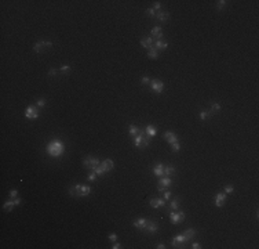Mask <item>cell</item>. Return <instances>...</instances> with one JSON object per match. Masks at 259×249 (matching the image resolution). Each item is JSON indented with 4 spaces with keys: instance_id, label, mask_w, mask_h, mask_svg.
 <instances>
[{
    "instance_id": "obj_16",
    "label": "cell",
    "mask_w": 259,
    "mask_h": 249,
    "mask_svg": "<svg viewBox=\"0 0 259 249\" xmlns=\"http://www.w3.org/2000/svg\"><path fill=\"white\" fill-rule=\"evenodd\" d=\"M150 36H152L153 39L161 40V37H163V29H161L160 27H155L152 30H150Z\"/></svg>"
},
{
    "instance_id": "obj_27",
    "label": "cell",
    "mask_w": 259,
    "mask_h": 249,
    "mask_svg": "<svg viewBox=\"0 0 259 249\" xmlns=\"http://www.w3.org/2000/svg\"><path fill=\"white\" fill-rule=\"evenodd\" d=\"M174 173H175V168H174V166H171V165L164 166V176L170 177L171 174H174Z\"/></svg>"
},
{
    "instance_id": "obj_5",
    "label": "cell",
    "mask_w": 259,
    "mask_h": 249,
    "mask_svg": "<svg viewBox=\"0 0 259 249\" xmlns=\"http://www.w3.org/2000/svg\"><path fill=\"white\" fill-rule=\"evenodd\" d=\"M170 220L172 224H179L182 220H185V212L183 210H171L170 212Z\"/></svg>"
},
{
    "instance_id": "obj_26",
    "label": "cell",
    "mask_w": 259,
    "mask_h": 249,
    "mask_svg": "<svg viewBox=\"0 0 259 249\" xmlns=\"http://www.w3.org/2000/svg\"><path fill=\"white\" fill-rule=\"evenodd\" d=\"M148 57H149V58H152V60H156V58L158 57V51L156 50L155 47L149 48V50H148Z\"/></svg>"
},
{
    "instance_id": "obj_28",
    "label": "cell",
    "mask_w": 259,
    "mask_h": 249,
    "mask_svg": "<svg viewBox=\"0 0 259 249\" xmlns=\"http://www.w3.org/2000/svg\"><path fill=\"white\" fill-rule=\"evenodd\" d=\"M196 233H197V231L194 230V228H188V230L183 233V235L188 238V240H190V238H193L194 235H196Z\"/></svg>"
},
{
    "instance_id": "obj_29",
    "label": "cell",
    "mask_w": 259,
    "mask_h": 249,
    "mask_svg": "<svg viewBox=\"0 0 259 249\" xmlns=\"http://www.w3.org/2000/svg\"><path fill=\"white\" fill-rule=\"evenodd\" d=\"M179 208V198L176 197V198H174L172 201H171V204H170V209L171 210H176Z\"/></svg>"
},
{
    "instance_id": "obj_23",
    "label": "cell",
    "mask_w": 259,
    "mask_h": 249,
    "mask_svg": "<svg viewBox=\"0 0 259 249\" xmlns=\"http://www.w3.org/2000/svg\"><path fill=\"white\" fill-rule=\"evenodd\" d=\"M153 47L156 48V50H165V48L168 47V43L167 42H163V40H156L155 44H153Z\"/></svg>"
},
{
    "instance_id": "obj_32",
    "label": "cell",
    "mask_w": 259,
    "mask_h": 249,
    "mask_svg": "<svg viewBox=\"0 0 259 249\" xmlns=\"http://www.w3.org/2000/svg\"><path fill=\"white\" fill-rule=\"evenodd\" d=\"M171 150H172L174 152H178V151L181 150V144H179L178 141H175V143H172V144H171Z\"/></svg>"
},
{
    "instance_id": "obj_8",
    "label": "cell",
    "mask_w": 259,
    "mask_h": 249,
    "mask_svg": "<svg viewBox=\"0 0 259 249\" xmlns=\"http://www.w3.org/2000/svg\"><path fill=\"white\" fill-rule=\"evenodd\" d=\"M186 241H188V238L185 237L183 234H178L171 240V244H172L174 248H181L183 244H186Z\"/></svg>"
},
{
    "instance_id": "obj_22",
    "label": "cell",
    "mask_w": 259,
    "mask_h": 249,
    "mask_svg": "<svg viewBox=\"0 0 259 249\" xmlns=\"http://www.w3.org/2000/svg\"><path fill=\"white\" fill-rule=\"evenodd\" d=\"M101 165H102V168L105 169V172H110L112 169H113L114 163H113L112 159H105V161H102L101 162Z\"/></svg>"
},
{
    "instance_id": "obj_46",
    "label": "cell",
    "mask_w": 259,
    "mask_h": 249,
    "mask_svg": "<svg viewBox=\"0 0 259 249\" xmlns=\"http://www.w3.org/2000/svg\"><path fill=\"white\" fill-rule=\"evenodd\" d=\"M112 248H113V249H120V248H123V246H121V245H120V244H119V242H114V244H113V245H112Z\"/></svg>"
},
{
    "instance_id": "obj_10",
    "label": "cell",
    "mask_w": 259,
    "mask_h": 249,
    "mask_svg": "<svg viewBox=\"0 0 259 249\" xmlns=\"http://www.w3.org/2000/svg\"><path fill=\"white\" fill-rule=\"evenodd\" d=\"M22 204V201L19 198H14V199H9L7 202H4V205H3V209L4 210H7V212H11L12 210V208L14 206H17V205H21Z\"/></svg>"
},
{
    "instance_id": "obj_37",
    "label": "cell",
    "mask_w": 259,
    "mask_h": 249,
    "mask_svg": "<svg viewBox=\"0 0 259 249\" xmlns=\"http://www.w3.org/2000/svg\"><path fill=\"white\" fill-rule=\"evenodd\" d=\"M36 105H37L39 108H43V107L46 105V100L44 98H39L37 101H36Z\"/></svg>"
},
{
    "instance_id": "obj_19",
    "label": "cell",
    "mask_w": 259,
    "mask_h": 249,
    "mask_svg": "<svg viewBox=\"0 0 259 249\" xmlns=\"http://www.w3.org/2000/svg\"><path fill=\"white\" fill-rule=\"evenodd\" d=\"M163 137L165 138V140L170 143V144H172V143H175V141H178V137H176V134L174 132H165L163 134Z\"/></svg>"
},
{
    "instance_id": "obj_33",
    "label": "cell",
    "mask_w": 259,
    "mask_h": 249,
    "mask_svg": "<svg viewBox=\"0 0 259 249\" xmlns=\"http://www.w3.org/2000/svg\"><path fill=\"white\" fill-rule=\"evenodd\" d=\"M226 4H227L226 0H219V2H216V9L218 10H222L225 6H226Z\"/></svg>"
},
{
    "instance_id": "obj_9",
    "label": "cell",
    "mask_w": 259,
    "mask_h": 249,
    "mask_svg": "<svg viewBox=\"0 0 259 249\" xmlns=\"http://www.w3.org/2000/svg\"><path fill=\"white\" fill-rule=\"evenodd\" d=\"M150 89H152V91L160 94V93H163V90H164V83L160 80H157V79H153V80L150 82Z\"/></svg>"
},
{
    "instance_id": "obj_3",
    "label": "cell",
    "mask_w": 259,
    "mask_h": 249,
    "mask_svg": "<svg viewBox=\"0 0 259 249\" xmlns=\"http://www.w3.org/2000/svg\"><path fill=\"white\" fill-rule=\"evenodd\" d=\"M150 138L152 137H149V136H146V133L143 132L142 134H139V136H137V137H134V145L137 148H146V147H149V143H150Z\"/></svg>"
},
{
    "instance_id": "obj_38",
    "label": "cell",
    "mask_w": 259,
    "mask_h": 249,
    "mask_svg": "<svg viewBox=\"0 0 259 249\" xmlns=\"http://www.w3.org/2000/svg\"><path fill=\"white\" fill-rule=\"evenodd\" d=\"M146 15H148V17H152V18H153V17H156V11L153 9H148V10H146Z\"/></svg>"
},
{
    "instance_id": "obj_13",
    "label": "cell",
    "mask_w": 259,
    "mask_h": 249,
    "mask_svg": "<svg viewBox=\"0 0 259 249\" xmlns=\"http://www.w3.org/2000/svg\"><path fill=\"white\" fill-rule=\"evenodd\" d=\"M157 230H158V224H157V223H156V222H150V220H149V223H148V226L145 227V230H143V231H145L146 234H155Z\"/></svg>"
},
{
    "instance_id": "obj_18",
    "label": "cell",
    "mask_w": 259,
    "mask_h": 249,
    "mask_svg": "<svg viewBox=\"0 0 259 249\" xmlns=\"http://www.w3.org/2000/svg\"><path fill=\"white\" fill-rule=\"evenodd\" d=\"M152 170H153V173H155V176L163 177V174H164V165H163V163H157V165L153 166Z\"/></svg>"
},
{
    "instance_id": "obj_43",
    "label": "cell",
    "mask_w": 259,
    "mask_h": 249,
    "mask_svg": "<svg viewBox=\"0 0 259 249\" xmlns=\"http://www.w3.org/2000/svg\"><path fill=\"white\" fill-rule=\"evenodd\" d=\"M48 75H50V76H55V75H57V69H55V68H51L50 71H48Z\"/></svg>"
},
{
    "instance_id": "obj_1",
    "label": "cell",
    "mask_w": 259,
    "mask_h": 249,
    "mask_svg": "<svg viewBox=\"0 0 259 249\" xmlns=\"http://www.w3.org/2000/svg\"><path fill=\"white\" fill-rule=\"evenodd\" d=\"M46 150H47V154L50 156H53V158H58V156H61L63 154V151H65V147H63L62 141L60 140H53L50 141L47 144V147H46Z\"/></svg>"
},
{
    "instance_id": "obj_34",
    "label": "cell",
    "mask_w": 259,
    "mask_h": 249,
    "mask_svg": "<svg viewBox=\"0 0 259 249\" xmlns=\"http://www.w3.org/2000/svg\"><path fill=\"white\" fill-rule=\"evenodd\" d=\"M60 71H61L62 73H65V75H66V73L70 72V65H62V66L60 68Z\"/></svg>"
},
{
    "instance_id": "obj_21",
    "label": "cell",
    "mask_w": 259,
    "mask_h": 249,
    "mask_svg": "<svg viewBox=\"0 0 259 249\" xmlns=\"http://www.w3.org/2000/svg\"><path fill=\"white\" fill-rule=\"evenodd\" d=\"M172 184V180H171L168 176H164V177H160V180H158V186L164 187V188H167Z\"/></svg>"
},
{
    "instance_id": "obj_44",
    "label": "cell",
    "mask_w": 259,
    "mask_h": 249,
    "mask_svg": "<svg viewBox=\"0 0 259 249\" xmlns=\"http://www.w3.org/2000/svg\"><path fill=\"white\" fill-rule=\"evenodd\" d=\"M17 190H11V191H10V197H11V198H15V197H17Z\"/></svg>"
},
{
    "instance_id": "obj_17",
    "label": "cell",
    "mask_w": 259,
    "mask_h": 249,
    "mask_svg": "<svg viewBox=\"0 0 259 249\" xmlns=\"http://www.w3.org/2000/svg\"><path fill=\"white\" fill-rule=\"evenodd\" d=\"M153 44H155V42H153V37H152V36H149V37H146V39H142V40H141V46H142V47H145L146 50L152 48Z\"/></svg>"
},
{
    "instance_id": "obj_47",
    "label": "cell",
    "mask_w": 259,
    "mask_h": 249,
    "mask_svg": "<svg viewBox=\"0 0 259 249\" xmlns=\"http://www.w3.org/2000/svg\"><path fill=\"white\" fill-rule=\"evenodd\" d=\"M156 248H157V249H164V248H165V245H164V244H158Z\"/></svg>"
},
{
    "instance_id": "obj_4",
    "label": "cell",
    "mask_w": 259,
    "mask_h": 249,
    "mask_svg": "<svg viewBox=\"0 0 259 249\" xmlns=\"http://www.w3.org/2000/svg\"><path fill=\"white\" fill-rule=\"evenodd\" d=\"M99 159L98 158H94V156H86V158L83 159V165L86 166L88 170H91V172H94V169L97 168V166L99 165Z\"/></svg>"
},
{
    "instance_id": "obj_12",
    "label": "cell",
    "mask_w": 259,
    "mask_h": 249,
    "mask_svg": "<svg viewBox=\"0 0 259 249\" xmlns=\"http://www.w3.org/2000/svg\"><path fill=\"white\" fill-rule=\"evenodd\" d=\"M149 205L153 208V209H158V208L165 206V201H164V198H152L149 202Z\"/></svg>"
},
{
    "instance_id": "obj_2",
    "label": "cell",
    "mask_w": 259,
    "mask_h": 249,
    "mask_svg": "<svg viewBox=\"0 0 259 249\" xmlns=\"http://www.w3.org/2000/svg\"><path fill=\"white\" fill-rule=\"evenodd\" d=\"M90 192H91V187L84 186V184H76V186L69 188V195L70 197H76V198H79V197H87V195H90Z\"/></svg>"
},
{
    "instance_id": "obj_14",
    "label": "cell",
    "mask_w": 259,
    "mask_h": 249,
    "mask_svg": "<svg viewBox=\"0 0 259 249\" xmlns=\"http://www.w3.org/2000/svg\"><path fill=\"white\" fill-rule=\"evenodd\" d=\"M145 132V129H139L138 126H135V125H130V127H128V134L131 136V137H137V136L142 134V133Z\"/></svg>"
},
{
    "instance_id": "obj_24",
    "label": "cell",
    "mask_w": 259,
    "mask_h": 249,
    "mask_svg": "<svg viewBox=\"0 0 259 249\" xmlns=\"http://www.w3.org/2000/svg\"><path fill=\"white\" fill-rule=\"evenodd\" d=\"M145 133H146V136H149V137L153 138L156 134H157V130H156L152 125H148V126L145 127Z\"/></svg>"
},
{
    "instance_id": "obj_36",
    "label": "cell",
    "mask_w": 259,
    "mask_h": 249,
    "mask_svg": "<svg viewBox=\"0 0 259 249\" xmlns=\"http://www.w3.org/2000/svg\"><path fill=\"white\" fill-rule=\"evenodd\" d=\"M150 82H152V79H150L149 76H142V78H141V83L142 84H150Z\"/></svg>"
},
{
    "instance_id": "obj_40",
    "label": "cell",
    "mask_w": 259,
    "mask_h": 249,
    "mask_svg": "<svg viewBox=\"0 0 259 249\" xmlns=\"http://www.w3.org/2000/svg\"><path fill=\"white\" fill-rule=\"evenodd\" d=\"M163 194H164V201H168V199L171 198V192H170V191H167V190H165V191H164Z\"/></svg>"
},
{
    "instance_id": "obj_31",
    "label": "cell",
    "mask_w": 259,
    "mask_h": 249,
    "mask_svg": "<svg viewBox=\"0 0 259 249\" xmlns=\"http://www.w3.org/2000/svg\"><path fill=\"white\" fill-rule=\"evenodd\" d=\"M220 111V105L218 104V102H212L211 105V112L212 114H215V112H219Z\"/></svg>"
},
{
    "instance_id": "obj_41",
    "label": "cell",
    "mask_w": 259,
    "mask_h": 249,
    "mask_svg": "<svg viewBox=\"0 0 259 249\" xmlns=\"http://www.w3.org/2000/svg\"><path fill=\"white\" fill-rule=\"evenodd\" d=\"M107 238H109L110 241H116V240H117V235L114 234V233H110V234L107 235Z\"/></svg>"
},
{
    "instance_id": "obj_35",
    "label": "cell",
    "mask_w": 259,
    "mask_h": 249,
    "mask_svg": "<svg viewBox=\"0 0 259 249\" xmlns=\"http://www.w3.org/2000/svg\"><path fill=\"white\" fill-rule=\"evenodd\" d=\"M97 177H98V176H97L95 172H91V173L87 176V180H88V181H95V180H97Z\"/></svg>"
},
{
    "instance_id": "obj_39",
    "label": "cell",
    "mask_w": 259,
    "mask_h": 249,
    "mask_svg": "<svg viewBox=\"0 0 259 249\" xmlns=\"http://www.w3.org/2000/svg\"><path fill=\"white\" fill-rule=\"evenodd\" d=\"M233 191H234L233 186H226L225 187V192H226V194H233Z\"/></svg>"
},
{
    "instance_id": "obj_25",
    "label": "cell",
    "mask_w": 259,
    "mask_h": 249,
    "mask_svg": "<svg viewBox=\"0 0 259 249\" xmlns=\"http://www.w3.org/2000/svg\"><path fill=\"white\" fill-rule=\"evenodd\" d=\"M212 115H214V114H212L211 111H201L199 114V116H200V119H201V120H207V119H210Z\"/></svg>"
},
{
    "instance_id": "obj_42",
    "label": "cell",
    "mask_w": 259,
    "mask_h": 249,
    "mask_svg": "<svg viewBox=\"0 0 259 249\" xmlns=\"http://www.w3.org/2000/svg\"><path fill=\"white\" fill-rule=\"evenodd\" d=\"M160 9H161V4H160V2H155V6H153V10H158L160 11Z\"/></svg>"
},
{
    "instance_id": "obj_45",
    "label": "cell",
    "mask_w": 259,
    "mask_h": 249,
    "mask_svg": "<svg viewBox=\"0 0 259 249\" xmlns=\"http://www.w3.org/2000/svg\"><path fill=\"white\" fill-rule=\"evenodd\" d=\"M192 248H193V249H200V248H201V245H200L199 242H193V244H192Z\"/></svg>"
},
{
    "instance_id": "obj_7",
    "label": "cell",
    "mask_w": 259,
    "mask_h": 249,
    "mask_svg": "<svg viewBox=\"0 0 259 249\" xmlns=\"http://www.w3.org/2000/svg\"><path fill=\"white\" fill-rule=\"evenodd\" d=\"M25 116L28 119H37L39 118V109L35 105H29L26 109H25Z\"/></svg>"
},
{
    "instance_id": "obj_20",
    "label": "cell",
    "mask_w": 259,
    "mask_h": 249,
    "mask_svg": "<svg viewBox=\"0 0 259 249\" xmlns=\"http://www.w3.org/2000/svg\"><path fill=\"white\" fill-rule=\"evenodd\" d=\"M156 18H157L158 21H161V22H165L168 18H170V14H168L167 11H163V10H160V11L156 12Z\"/></svg>"
},
{
    "instance_id": "obj_30",
    "label": "cell",
    "mask_w": 259,
    "mask_h": 249,
    "mask_svg": "<svg viewBox=\"0 0 259 249\" xmlns=\"http://www.w3.org/2000/svg\"><path fill=\"white\" fill-rule=\"evenodd\" d=\"M94 172H95V173H97V176H104V174L106 173V172H105V169L102 168V165H101V163H99V165L97 166L95 169H94Z\"/></svg>"
},
{
    "instance_id": "obj_6",
    "label": "cell",
    "mask_w": 259,
    "mask_h": 249,
    "mask_svg": "<svg viewBox=\"0 0 259 249\" xmlns=\"http://www.w3.org/2000/svg\"><path fill=\"white\" fill-rule=\"evenodd\" d=\"M53 47V42H47V40H42V42H37L35 46H33V51L35 53H43L44 50H48V48Z\"/></svg>"
},
{
    "instance_id": "obj_11",
    "label": "cell",
    "mask_w": 259,
    "mask_h": 249,
    "mask_svg": "<svg viewBox=\"0 0 259 249\" xmlns=\"http://www.w3.org/2000/svg\"><path fill=\"white\" fill-rule=\"evenodd\" d=\"M148 223H149V220L145 219V217H139V219H137L134 223H132V226H134L135 228H138V230H145V227L148 226Z\"/></svg>"
},
{
    "instance_id": "obj_15",
    "label": "cell",
    "mask_w": 259,
    "mask_h": 249,
    "mask_svg": "<svg viewBox=\"0 0 259 249\" xmlns=\"http://www.w3.org/2000/svg\"><path fill=\"white\" fill-rule=\"evenodd\" d=\"M214 199H215V206H218V208L223 206L225 202H226V194H222V192H219V194L215 195Z\"/></svg>"
}]
</instances>
